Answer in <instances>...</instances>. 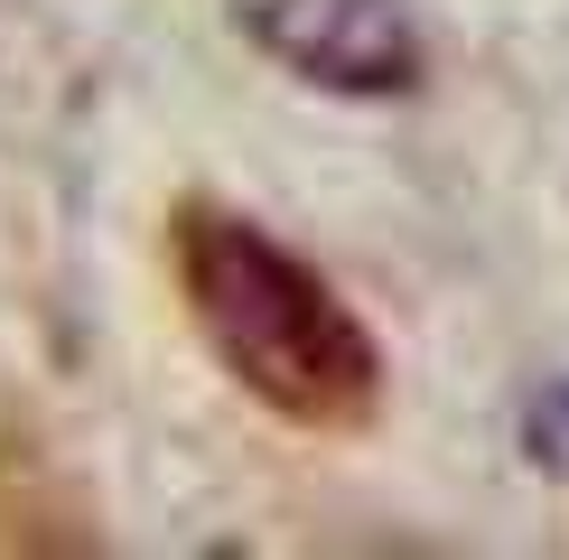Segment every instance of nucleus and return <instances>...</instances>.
I'll return each mask as SVG.
<instances>
[{
  "label": "nucleus",
  "mask_w": 569,
  "mask_h": 560,
  "mask_svg": "<svg viewBox=\"0 0 569 560\" xmlns=\"http://www.w3.org/2000/svg\"><path fill=\"white\" fill-rule=\"evenodd\" d=\"M178 280H187V309H197L206 346L224 356V373L252 402H271L280 420H308V430H355L373 411V392H383L373 337L262 224L187 216Z\"/></svg>",
  "instance_id": "1"
},
{
  "label": "nucleus",
  "mask_w": 569,
  "mask_h": 560,
  "mask_svg": "<svg viewBox=\"0 0 569 560\" xmlns=\"http://www.w3.org/2000/svg\"><path fill=\"white\" fill-rule=\"evenodd\" d=\"M252 29L280 66L337 93H401L420 76V38L401 0H252Z\"/></svg>",
  "instance_id": "2"
},
{
  "label": "nucleus",
  "mask_w": 569,
  "mask_h": 560,
  "mask_svg": "<svg viewBox=\"0 0 569 560\" xmlns=\"http://www.w3.org/2000/svg\"><path fill=\"white\" fill-rule=\"evenodd\" d=\"M551 411H560V430H569V392H560V402H551Z\"/></svg>",
  "instance_id": "3"
}]
</instances>
